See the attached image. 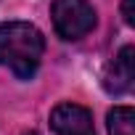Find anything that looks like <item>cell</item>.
I'll return each instance as SVG.
<instances>
[{
	"label": "cell",
	"mask_w": 135,
	"mask_h": 135,
	"mask_svg": "<svg viewBox=\"0 0 135 135\" xmlns=\"http://www.w3.org/2000/svg\"><path fill=\"white\" fill-rule=\"evenodd\" d=\"M42 53L45 37L35 24L29 21L0 24V66H8L19 80H32L37 74Z\"/></svg>",
	"instance_id": "cell-1"
},
{
	"label": "cell",
	"mask_w": 135,
	"mask_h": 135,
	"mask_svg": "<svg viewBox=\"0 0 135 135\" xmlns=\"http://www.w3.org/2000/svg\"><path fill=\"white\" fill-rule=\"evenodd\" d=\"M132 82H135V48L122 45L103 72V90L111 95H124L132 90Z\"/></svg>",
	"instance_id": "cell-4"
},
{
	"label": "cell",
	"mask_w": 135,
	"mask_h": 135,
	"mask_svg": "<svg viewBox=\"0 0 135 135\" xmlns=\"http://www.w3.org/2000/svg\"><path fill=\"white\" fill-rule=\"evenodd\" d=\"M122 19L127 27H135V0H122Z\"/></svg>",
	"instance_id": "cell-6"
},
{
	"label": "cell",
	"mask_w": 135,
	"mask_h": 135,
	"mask_svg": "<svg viewBox=\"0 0 135 135\" xmlns=\"http://www.w3.org/2000/svg\"><path fill=\"white\" fill-rule=\"evenodd\" d=\"M50 130L56 135H95L93 114L85 106L69 103V101L58 103L50 111Z\"/></svg>",
	"instance_id": "cell-3"
},
{
	"label": "cell",
	"mask_w": 135,
	"mask_h": 135,
	"mask_svg": "<svg viewBox=\"0 0 135 135\" xmlns=\"http://www.w3.org/2000/svg\"><path fill=\"white\" fill-rule=\"evenodd\" d=\"M50 19H53L56 35L61 40H69V42L85 37L98 24L95 8L88 3V0H53Z\"/></svg>",
	"instance_id": "cell-2"
},
{
	"label": "cell",
	"mask_w": 135,
	"mask_h": 135,
	"mask_svg": "<svg viewBox=\"0 0 135 135\" xmlns=\"http://www.w3.org/2000/svg\"><path fill=\"white\" fill-rule=\"evenodd\" d=\"M109 135H135V111L132 106H114L106 114Z\"/></svg>",
	"instance_id": "cell-5"
},
{
	"label": "cell",
	"mask_w": 135,
	"mask_h": 135,
	"mask_svg": "<svg viewBox=\"0 0 135 135\" xmlns=\"http://www.w3.org/2000/svg\"><path fill=\"white\" fill-rule=\"evenodd\" d=\"M21 135H37V132H35V130H29V132H21Z\"/></svg>",
	"instance_id": "cell-7"
}]
</instances>
